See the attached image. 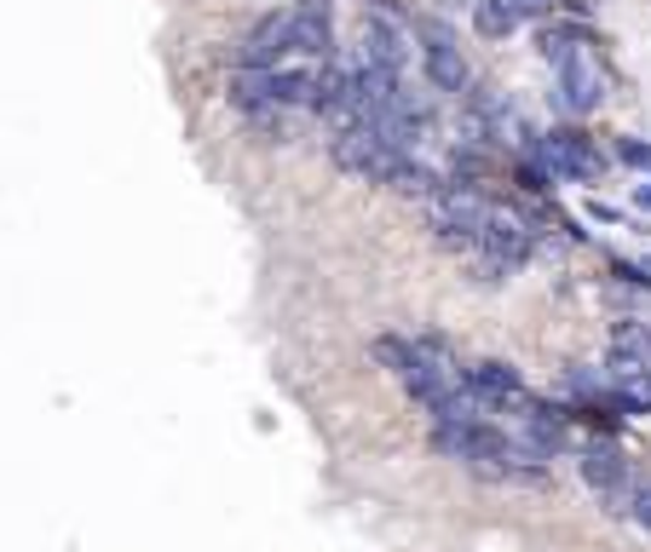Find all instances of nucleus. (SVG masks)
I'll list each match as a JSON object with an SVG mask.
<instances>
[{"label": "nucleus", "mask_w": 651, "mask_h": 552, "mask_svg": "<svg viewBox=\"0 0 651 552\" xmlns=\"http://www.w3.org/2000/svg\"><path fill=\"white\" fill-rule=\"evenodd\" d=\"M577 473H582V483L600 495V506L612 518H628L635 513V495H640V473H635V461L623 455L617 443H605V438H594V443H582L577 449Z\"/></svg>", "instance_id": "1"}, {"label": "nucleus", "mask_w": 651, "mask_h": 552, "mask_svg": "<svg viewBox=\"0 0 651 552\" xmlns=\"http://www.w3.org/2000/svg\"><path fill=\"white\" fill-rule=\"evenodd\" d=\"M531 161H542L554 179H577V184H600L612 168V150H600V138L582 127V121H565V127L542 133V145L531 150Z\"/></svg>", "instance_id": "2"}, {"label": "nucleus", "mask_w": 651, "mask_h": 552, "mask_svg": "<svg viewBox=\"0 0 651 552\" xmlns=\"http://www.w3.org/2000/svg\"><path fill=\"white\" fill-rule=\"evenodd\" d=\"M415 52H421V75L438 98H467L473 87V64L456 47V29L444 17H415Z\"/></svg>", "instance_id": "3"}, {"label": "nucleus", "mask_w": 651, "mask_h": 552, "mask_svg": "<svg viewBox=\"0 0 651 552\" xmlns=\"http://www.w3.org/2000/svg\"><path fill=\"white\" fill-rule=\"evenodd\" d=\"M461 385L484 403V415L502 420V426H514V420L525 415V403L537 397L531 380H525L507 357H473V363L461 368Z\"/></svg>", "instance_id": "4"}, {"label": "nucleus", "mask_w": 651, "mask_h": 552, "mask_svg": "<svg viewBox=\"0 0 651 552\" xmlns=\"http://www.w3.org/2000/svg\"><path fill=\"white\" fill-rule=\"evenodd\" d=\"M542 242H547V231L537 224V213L525 208V201H491L479 254H491V259H502V265H514V271H519V265H531L542 254Z\"/></svg>", "instance_id": "5"}, {"label": "nucleus", "mask_w": 651, "mask_h": 552, "mask_svg": "<svg viewBox=\"0 0 651 552\" xmlns=\"http://www.w3.org/2000/svg\"><path fill=\"white\" fill-rule=\"evenodd\" d=\"M605 98H612V70L600 64L594 52H577L571 64H559L554 70V110L565 115V121H588Z\"/></svg>", "instance_id": "6"}, {"label": "nucleus", "mask_w": 651, "mask_h": 552, "mask_svg": "<svg viewBox=\"0 0 651 552\" xmlns=\"http://www.w3.org/2000/svg\"><path fill=\"white\" fill-rule=\"evenodd\" d=\"M329 161H335L340 173L363 179V184H386V191H393V179H398V168H403V156H398V150H386L381 138H375V127L329 133Z\"/></svg>", "instance_id": "7"}, {"label": "nucleus", "mask_w": 651, "mask_h": 552, "mask_svg": "<svg viewBox=\"0 0 651 552\" xmlns=\"http://www.w3.org/2000/svg\"><path fill=\"white\" fill-rule=\"evenodd\" d=\"M289 35H294V7H277L266 17H254V29L231 47V70H282L294 58Z\"/></svg>", "instance_id": "8"}, {"label": "nucleus", "mask_w": 651, "mask_h": 552, "mask_svg": "<svg viewBox=\"0 0 651 552\" xmlns=\"http://www.w3.org/2000/svg\"><path fill=\"white\" fill-rule=\"evenodd\" d=\"M346 64L403 75V70L415 64V35H410V29H398V24H381V17H370V24H363V35H358V52L346 58Z\"/></svg>", "instance_id": "9"}, {"label": "nucleus", "mask_w": 651, "mask_h": 552, "mask_svg": "<svg viewBox=\"0 0 651 552\" xmlns=\"http://www.w3.org/2000/svg\"><path fill=\"white\" fill-rule=\"evenodd\" d=\"M491 201L496 196H484L479 179H450L433 201H426V224H484L491 219Z\"/></svg>", "instance_id": "10"}, {"label": "nucleus", "mask_w": 651, "mask_h": 552, "mask_svg": "<svg viewBox=\"0 0 651 552\" xmlns=\"http://www.w3.org/2000/svg\"><path fill=\"white\" fill-rule=\"evenodd\" d=\"M582 47H594V29L577 24V17H565V24H542V29H537V58H542L547 70L571 64Z\"/></svg>", "instance_id": "11"}, {"label": "nucleus", "mask_w": 651, "mask_h": 552, "mask_svg": "<svg viewBox=\"0 0 651 552\" xmlns=\"http://www.w3.org/2000/svg\"><path fill=\"white\" fill-rule=\"evenodd\" d=\"M444 184H450V168H433V161H421V156H403V168L393 179V191L398 196H410V201H433Z\"/></svg>", "instance_id": "12"}, {"label": "nucleus", "mask_w": 651, "mask_h": 552, "mask_svg": "<svg viewBox=\"0 0 651 552\" xmlns=\"http://www.w3.org/2000/svg\"><path fill=\"white\" fill-rule=\"evenodd\" d=\"M519 24H525V12L514 7V0H479L473 7V35L479 40H507Z\"/></svg>", "instance_id": "13"}, {"label": "nucleus", "mask_w": 651, "mask_h": 552, "mask_svg": "<svg viewBox=\"0 0 651 552\" xmlns=\"http://www.w3.org/2000/svg\"><path fill=\"white\" fill-rule=\"evenodd\" d=\"M612 161L628 173H646L651 179V138H635V133H617L612 138Z\"/></svg>", "instance_id": "14"}, {"label": "nucleus", "mask_w": 651, "mask_h": 552, "mask_svg": "<svg viewBox=\"0 0 651 552\" xmlns=\"http://www.w3.org/2000/svg\"><path fill=\"white\" fill-rule=\"evenodd\" d=\"M514 184L525 196H554V173L542 168V161H531V156H519V168H514Z\"/></svg>", "instance_id": "15"}, {"label": "nucleus", "mask_w": 651, "mask_h": 552, "mask_svg": "<svg viewBox=\"0 0 651 552\" xmlns=\"http://www.w3.org/2000/svg\"><path fill=\"white\" fill-rule=\"evenodd\" d=\"M588 219H600V224H623V231H635V224L623 219V208H612V201H588Z\"/></svg>", "instance_id": "16"}, {"label": "nucleus", "mask_w": 651, "mask_h": 552, "mask_svg": "<svg viewBox=\"0 0 651 552\" xmlns=\"http://www.w3.org/2000/svg\"><path fill=\"white\" fill-rule=\"evenodd\" d=\"M628 518H635V524L646 529V536H651V478L640 483V495H635V513H628Z\"/></svg>", "instance_id": "17"}, {"label": "nucleus", "mask_w": 651, "mask_h": 552, "mask_svg": "<svg viewBox=\"0 0 651 552\" xmlns=\"http://www.w3.org/2000/svg\"><path fill=\"white\" fill-rule=\"evenodd\" d=\"M514 7H519L525 17H547L554 7H565V0H514Z\"/></svg>", "instance_id": "18"}, {"label": "nucleus", "mask_w": 651, "mask_h": 552, "mask_svg": "<svg viewBox=\"0 0 651 552\" xmlns=\"http://www.w3.org/2000/svg\"><path fill=\"white\" fill-rule=\"evenodd\" d=\"M635 201H640V208L651 213V184H640V191H635Z\"/></svg>", "instance_id": "19"}]
</instances>
